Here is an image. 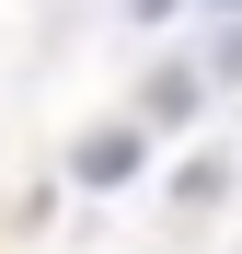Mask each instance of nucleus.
<instances>
[{
  "label": "nucleus",
  "mask_w": 242,
  "mask_h": 254,
  "mask_svg": "<svg viewBox=\"0 0 242 254\" xmlns=\"http://www.w3.org/2000/svg\"><path fill=\"white\" fill-rule=\"evenodd\" d=\"M127 162H139V127H115V139H93V150H81V185H115Z\"/></svg>",
  "instance_id": "1"
}]
</instances>
